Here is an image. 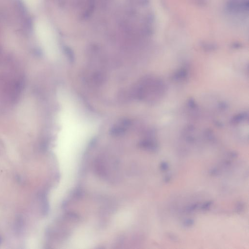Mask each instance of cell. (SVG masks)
Returning a JSON list of instances; mask_svg holds the SVG:
<instances>
[{
  "instance_id": "6da1fadb",
  "label": "cell",
  "mask_w": 249,
  "mask_h": 249,
  "mask_svg": "<svg viewBox=\"0 0 249 249\" xmlns=\"http://www.w3.org/2000/svg\"><path fill=\"white\" fill-rule=\"evenodd\" d=\"M37 31L47 53L52 57L57 56L59 53L57 41L51 25L46 21H41L37 24Z\"/></svg>"
},
{
  "instance_id": "3957f363",
  "label": "cell",
  "mask_w": 249,
  "mask_h": 249,
  "mask_svg": "<svg viewBox=\"0 0 249 249\" xmlns=\"http://www.w3.org/2000/svg\"><path fill=\"white\" fill-rule=\"evenodd\" d=\"M193 0L196 4H200L201 6H203V4H206V0Z\"/></svg>"
},
{
  "instance_id": "7a4b0ae2",
  "label": "cell",
  "mask_w": 249,
  "mask_h": 249,
  "mask_svg": "<svg viewBox=\"0 0 249 249\" xmlns=\"http://www.w3.org/2000/svg\"><path fill=\"white\" fill-rule=\"evenodd\" d=\"M227 10L232 14H242L248 12V0H229L227 3Z\"/></svg>"
}]
</instances>
